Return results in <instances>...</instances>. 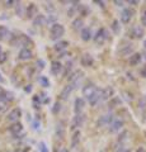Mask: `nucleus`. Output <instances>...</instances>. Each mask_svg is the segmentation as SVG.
Here are the masks:
<instances>
[{
    "mask_svg": "<svg viewBox=\"0 0 146 152\" xmlns=\"http://www.w3.org/2000/svg\"><path fill=\"white\" fill-rule=\"evenodd\" d=\"M84 107H85V100H84L83 98H76L75 99V103H74V112H75V114L83 113Z\"/></svg>",
    "mask_w": 146,
    "mask_h": 152,
    "instance_id": "obj_9",
    "label": "nucleus"
},
{
    "mask_svg": "<svg viewBox=\"0 0 146 152\" xmlns=\"http://www.w3.org/2000/svg\"><path fill=\"white\" fill-rule=\"evenodd\" d=\"M9 34V32L5 27H0V39H4V38H7V36Z\"/></svg>",
    "mask_w": 146,
    "mask_h": 152,
    "instance_id": "obj_29",
    "label": "nucleus"
},
{
    "mask_svg": "<svg viewBox=\"0 0 146 152\" xmlns=\"http://www.w3.org/2000/svg\"><path fill=\"white\" fill-rule=\"evenodd\" d=\"M144 121H145V122H146V112H145V113H144Z\"/></svg>",
    "mask_w": 146,
    "mask_h": 152,
    "instance_id": "obj_49",
    "label": "nucleus"
},
{
    "mask_svg": "<svg viewBox=\"0 0 146 152\" xmlns=\"http://www.w3.org/2000/svg\"><path fill=\"white\" fill-rule=\"evenodd\" d=\"M113 3H114L117 7H123V4H125L123 1H121V0H120V1H118V0H114V1H113Z\"/></svg>",
    "mask_w": 146,
    "mask_h": 152,
    "instance_id": "obj_38",
    "label": "nucleus"
},
{
    "mask_svg": "<svg viewBox=\"0 0 146 152\" xmlns=\"http://www.w3.org/2000/svg\"><path fill=\"white\" fill-rule=\"evenodd\" d=\"M93 64H94V58H93L92 55L84 53L81 56V65L83 66H85V67H90V66H93Z\"/></svg>",
    "mask_w": 146,
    "mask_h": 152,
    "instance_id": "obj_14",
    "label": "nucleus"
},
{
    "mask_svg": "<svg viewBox=\"0 0 146 152\" xmlns=\"http://www.w3.org/2000/svg\"><path fill=\"white\" fill-rule=\"evenodd\" d=\"M22 117V112H21V109L19 108H15V109H13V110L8 114V121L9 122H13V123H15L19 118Z\"/></svg>",
    "mask_w": 146,
    "mask_h": 152,
    "instance_id": "obj_11",
    "label": "nucleus"
},
{
    "mask_svg": "<svg viewBox=\"0 0 146 152\" xmlns=\"http://www.w3.org/2000/svg\"><path fill=\"white\" fill-rule=\"evenodd\" d=\"M112 29H113V32H114L116 34H118V33L121 32V26H120L118 20H113L112 22Z\"/></svg>",
    "mask_w": 146,
    "mask_h": 152,
    "instance_id": "obj_28",
    "label": "nucleus"
},
{
    "mask_svg": "<svg viewBox=\"0 0 146 152\" xmlns=\"http://www.w3.org/2000/svg\"><path fill=\"white\" fill-rule=\"evenodd\" d=\"M92 37L93 36H92V29H90V28H88V27L83 28V31H81V39L88 42V41L92 39Z\"/></svg>",
    "mask_w": 146,
    "mask_h": 152,
    "instance_id": "obj_22",
    "label": "nucleus"
},
{
    "mask_svg": "<svg viewBox=\"0 0 146 152\" xmlns=\"http://www.w3.org/2000/svg\"><path fill=\"white\" fill-rule=\"evenodd\" d=\"M80 142V131H75L71 137V148H75Z\"/></svg>",
    "mask_w": 146,
    "mask_h": 152,
    "instance_id": "obj_25",
    "label": "nucleus"
},
{
    "mask_svg": "<svg viewBox=\"0 0 146 152\" xmlns=\"http://www.w3.org/2000/svg\"><path fill=\"white\" fill-rule=\"evenodd\" d=\"M113 95V89L111 86H108L106 89H103V94H102V100H108L111 99Z\"/></svg>",
    "mask_w": 146,
    "mask_h": 152,
    "instance_id": "obj_26",
    "label": "nucleus"
},
{
    "mask_svg": "<svg viewBox=\"0 0 146 152\" xmlns=\"http://www.w3.org/2000/svg\"><path fill=\"white\" fill-rule=\"evenodd\" d=\"M65 124L64 122H57V124H56V128H55V133H56V137H57L59 140H64L65 137Z\"/></svg>",
    "mask_w": 146,
    "mask_h": 152,
    "instance_id": "obj_10",
    "label": "nucleus"
},
{
    "mask_svg": "<svg viewBox=\"0 0 146 152\" xmlns=\"http://www.w3.org/2000/svg\"><path fill=\"white\" fill-rule=\"evenodd\" d=\"M40 152H48V148H47L45 142H41L40 143Z\"/></svg>",
    "mask_w": 146,
    "mask_h": 152,
    "instance_id": "obj_33",
    "label": "nucleus"
},
{
    "mask_svg": "<svg viewBox=\"0 0 146 152\" xmlns=\"http://www.w3.org/2000/svg\"><path fill=\"white\" fill-rule=\"evenodd\" d=\"M32 56H33V53H32V51L29 48H27V47H24V48H22L19 51V55H18V57H19V60L22 61H27V60H31Z\"/></svg>",
    "mask_w": 146,
    "mask_h": 152,
    "instance_id": "obj_13",
    "label": "nucleus"
},
{
    "mask_svg": "<svg viewBox=\"0 0 146 152\" xmlns=\"http://www.w3.org/2000/svg\"><path fill=\"white\" fill-rule=\"evenodd\" d=\"M95 3H97V4H99V5H101L102 8L104 7V1H95Z\"/></svg>",
    "mask_w": 146,
    "mask_h": 152,
    "instance_id": "obj_45",
    "label": "nucleus"
},
{
    "mask_svg": "<svg viewBox=\"0 0 146 152\" xmlns=\"http://www.w3.org/2000/svg\"><path fill=\"white\" fill-rule=\"evenodd\" d=\"M141 23H142V26L146 27V10L142 12V15H141Z\"/></svg>",
    "mask_w": 146,
    "mask_h": 152,
    "instance_id": "obj_34",
    "label": "nucleus"
},
{
    "mask_svg": "<svg viewBox=\"0 0 146 152\" xmlns=\"http://www.w3.org/2000/svg\"><path fill=\"white\" fill-rule=\"evenodd\" d=\"M118 104H121L120 98H114L112 102H109V105H111V108H114L116 105H118Z\"/></svg>",
    "mask_w": 146,
    "mask_h": 152,
    "instance_id": "obj_32",
    "label": "nucleus"
},
{
    "mask_svg": "<svg viewBox=\"0 0 146 152\" xmlns=\"http://www.w3.org/2000/svg\"><path fill=\"white\" fill-rule=\"evenodd\" d=\"M61 71H62V65L59 61H52V64H51V72L54 75H59L61 74Z\"/></svg>",
    "mask_w": 146,
    "mask_h": 152,
    "instance_id": "obj_18",
    "label": "nucleus"
},
{
    "mask_svg": "<svg viewBox=\"0 0 146 152\" xmlns=\"http://www.w3.org/2000/svg\"><path fill=\"white\" fill-rule=\"evenodd\" d=\"M144 47H145V48H146V39L144 41Z\"/></svg>",
    "mask_w": 146,
    "mask_h": 152,
    "instance_id": "obj_51",
    "label": "nucleus"
},
{
    "mask_svg": "<svg viewBox=\"0 0 146 152\" xmlns=\"http://www.w3.org/2000/svg\"><path fill=\"white\" fill-rule=\"evenodd\" d=\"M3 53V48H1V46H0V55Z\"/></svg>",
    "mask_w": 146,
    "mask_h": 152,
    "instance_id": "obj_50",
    "label": "nucleus"
},
{
    "mask_svg": "<svg viewBox=\"0 0 146 152\" xmlns=\"http://www.w3.org/2000/svg\"><path fill=\"white\" fill-rule=\"evenodd\" d=\"M146 104V98H144L142 100H141V104H140V108H144V105Z\"/></svg>",
    "mask_w": 146,
    "mask_h": 152,
    "instance_id": "obj_40",
    "label": "nucleus"
},
{
    "mask_svg": "<svg viewBox=\"0 0 146 152\" xmlns=\"http://www.w3.org/2000/svg\"><path fill=\"white\" fill-rule=\"evenodd\" d=\"M144 36V28L140 26H135L132 29H131V38H135V39H140Z\"/></svg>",
    "mask_w": 146,
    "mask_h": 152,
    "instance_id": "obj_12",
    "label": "nucleus"
},
{
    "mask_svg": "<svg viewBox=\"0 0 146 152\" xmlns=\"http://www.w3.org/2000/svg\"><path fill=\"white\" fill-rule=\"evenodd\" d=\"M84 26V19L83 18H76L75 20L73 22V28L75 31H79V29H81Z\"/></svg>",
    "mask_w": 146,
    "mask_h": 152,
    "instance_id": "obj_27",
    "label": "nucleus"
},
{
    "mask_svg": "<svg viewBox=\"0 0 146 152\" xmlns=\"http://www.w3.org/2000/svg\"><path fill=\"white\" fill-rule=\"evenodd\" d=\"M40 83L42 86H45V88H48L50 86V81H48V79L45 77V76H42V77H40Z\"/></svg>",
    "mask_w": 146,
    "mask_h": 152,
    "instance_id": "obj_30",
    "label": "nucleus"
},
{
    "mask_svg": "<svg viewBox=\"0 0 146 152\" xmlns=\"http://www.w3.org/2000/svg\"><path fill=\"white\" fill-rule=\"evenodd\" d=\"M26 15L28 18H33L37 15V8H36L34 4H29V5H28L27 10H26Z\"/></svg>",
    "mask_w": 146,
    "mask_h": 152,
    "instance_id": "obj_23",
    "label": "nucleus"
},
{
    "mask_svg": "<svg viewBox=\"0 0 146 152\" xmlns=\"http://www.w3.org/2000/svg\"><path fill=\"white\" fill-rule=\"evenodd\" d=\"M132 51H134V46L131 45V43H128V45H122L120 47V50H118V53L121 56H127V55H130Z\"/></svg>",
    "mask_w": 146,
    "mask_h": 152,
    "instance_id": "obj_16",
    "label": "nucleus"
},
{
    "mask_svg": "<svg viewBox=\"0 0 146 152\" xmlns=\"http://www.w3.org/2000/svg\"><path fill=\"white\" fill-rule=\"evenodd\" d=\"M60 152H69V151H67V148H61Z\"/></svg>",
    "mask_w": 146,
    "mask_h": 152,
    "instance_id": "obj_47",
    "label": "nucleus"
},
{
    "mask_svg": "<svg viewBox=\"0 0 146 152\" xmlns=\"http://www.w3.org/2000/svg\"><path fill=\"white\" fill-rule=\"evenodd\" d=\"M123 126H125L123 119H121V118H116V119H113L112 123L109 124V132H112V133L118 132V131H121L122 128H123Z\"/></svg>",
    "mask_w": 146,
    "mask_h": 152,
    "instance_id": "obj_6",
    "label": "nucleus"
},
{
    "mask_svg": "<svg viewBox=\"0 0 146 152\" xmlns=\"http://www.w3.org/2000/svg\"><path fill=\"white\" fill-rule=\"evenodd\" d=\"M116 152H130V150H127V148H121V150H117Z\"/></svg>",
    "mask_w": 146,
    "mask_h": 152,
    "instance_id": "obj_42",
    "label": "nucleus"
},
{
    "mask_svg": "<svg viewBox=\"0 0 146 152\" xmlns=\"http://www.w3.org/2000/svg\"><path fill=\"white\" fill-rule=\"evenodd\" d=\"M140 74H141V76H142V77H146V66H144V67L141 69Z\"/></svg>",
    "mask_w": 146,
    "mask_h": 152,
    "instance_id": "obj_36",
    "label": "nucleus"
},
{
    "mask_svg": "<svg viewBox=\"0 0 146 152\" xmlns=\"http://www.w3.org/2000/svg\"><path fill=\"white\" fill-rule=\"evenodd\" d=\"M65 33V28L62 24H60V23H54L52 27H51V38L52 39H59L64 36Z\"/></svg>",
    "mask_w": 146,
    "mask_h": 152,
    "instance_id": "obj_1",
    "label": "nucleus"
},
{
    "mask_svg": "<svg viewBox=\"0 0 146 152\" xmlns=\"http://www.w3.org/2000/svg\"><path fill=\"white\" fill-rule=\"evenodd\" d=\"M113 119H114V118H113V114H112V113H106V114H103V115L99 117V119L97 121V127H98V128H103V127L109 126Z\"/></svg>",
    "mask_w": 146,
    "mask_h": 152,
    "instance_id": "obj_2",
    "label": "nucleus"
},
{
    "mask_svg": "<svg viewBox=\"0 0 146 152\" xmlns=\"http://www.w3.org/2000/svg\"><path fill=\"white\" fill-rule=\"evenodd\" d=\"M73 90H74V88H73L70 84H67L66 86H65V88L62 89V91H61V94H60L61 99H62V100H66V99L69 98V95L73 93Z\"/></svg>",
    "mask_w": 146,
    "mask_h": 152,
    "instance_id": "obj_19",
    "label": "nucleus"
},
{
    "mask_svg": "<svg viewBox=\"0 0 146 152\" xmlns=\"http://www.w3.org/2000/svg\"><path fill=\"white\" fill-rule=\"evenodd\" d=\"M5 60H7V55L4 53V52H3V53L0 55V64H1V62H4V61H5Z\"/></svg>",
    "mask_w": 146,
    "mask_h": 152,
    "instance_id": "obj_37",
    "label": "nucleus"
},
{
    "mask_svg": "<svg viewBox=\"0 0 146 152\" xmlns=\"http://www.w3.org/2000/svg\"><path fill=\"white\" fill-rule=\"evenodd\" d=\"M128 136H130V133L127 132V131H123L121 133V134L118 136V138H117V142H118V145L121 146H123L127 141H128Z\"/></svg>",
    "mask_w": 146,
    "mask_h": 152,
    "instance_id": "obj_24",
    "label": "nucleus"
},
{
    "mask_svg": "<svg viewBox=\"0 0 146 152\" xmlns=\"http://www.w3.org/2000/svg\"><path fill=\"white\" fill-rule=\"evenodd\" d=\"M9 131H10L12 134L18 136V134H19V133H22V131H23V126H22V123H19V122L13 123V124H12L10 127H9Z\"/></svg>",
    "mask_w": 146,
    "mask_h": 152,
    "instance_id": "obj_15",
    "label": "nucleus"
},
{
    "mask_svg": "<svg viewBox=\"0 0 146 152\" xmlns=\"http://www.w3.org/2000/svg\"><path fill=\"white\" fill-rule=\"evenodd\" d=\"M15 152H27V150H22V148H19V150H17Z\"/></svg>",
    "mask_w": 146,
    "mask_h": 152,
    "instance_id": "obj_46",
    "label": "nucleus"
},
{
    "mask_svg": "<svg viewBox=\"0 0 146 152\" xmlns=\"http://www.w3.org/2000/svg\"><path fill=\"white\" fill-rule=\"evenodd\" d=\"M85 122V114L84 113H80V114H75L74 119H73V123H71V128L73 129H76V128L81 127Z\"/></svg>",
    "mask_w": 146,
    "mask_h": 152,
    "instance_id": "obj_7",
    "label": "nucleus"
},
{
    "mask_svg": "<svg viewBox=\"0 0 146 152\" xmlns=\"http://www.w3.org/2000/svg\"><path fill=\"white\" fill-rule=\"evenodd\" d=\"M134 14H135L134 9H131V8L123 9L122 13H121V22L123 23V24H128V23L131 22V19H132V17H134Z\"/></svg>",
    "mask_w": 146,
    "mask_h": 152,
    "instance_id": "obj_4",
    "label": "nucleus"
},
{
    "mask_svg": "<svg viewBox=\"0 0 146 152\" xmlns=\"http://www.w3.org/2000/svg\"><path fill=\"white\" fill-rule=\"evenodd\" d=\"M7 109H8V104L0 102V115L5 113V112H7Z\"/></svg>",
    "mask_w": 146,
    "mask_h": 152,
    "instance_id": "obj_31",
    "label": "nucleus"
},
{
    "mask_svg": "<svg viewBox=\"0 0 146 152\" xmlns=\"http://www.w3.org/2000/svg\"><path fill=\"white\" fill-rule=\"evenodd\" d=\"M45 8L47 9V10H50V12H54V10H55V7L52 5V3H47Z\"/></svg>",
    "mask_w": 146,
    "mask_h": 152,
    "instance_id": "obj_35",
    "label": "nucleus"
},
{
    "mask_svg": "<svg viewBox=\"0 0 146 152\" xmlns=\"http://www.w3.org/2000/svg\"><path fill=\"white\" fill-rule=\"evenodd\" d=\"M59 110H60V104H59V103H56V104H55V109H54V113L59 112Z\"/></svg>",
    "mask_w": 146,
    "mask_h": 152,
    "instance_id": "obj_39",
    "label": "nucleus"
},
{
    "mask_svg": "<svg viewBox=\"0 0 146 152\" xmlns=\"http://www.w3.org/2000/svg\"><path fill=\"white\" fill-rule=\"evenodd\" d=\"M141 58H142V55H141V53H134L132 56H130L128 62H130L131 66H136V65L140 64Z\"/></svg>",
    "mask_w": 146,
    "mask_h": 152,
    "instance_id": "obj_21",
    "label": "nucleus"
},
{
    "mask_svg": "<svg viewBox=\"0 0 146 152\" xmlns=\"http://www.w3.org/2000/svg\"><path fill=\"white\" fill-rule=\"evenodd\" d=\"M108 38V32L106 28H99L98 32L95 33V36H94V42H95L97 45H103L106 42V39Z\"/></svg>",
    "mask_w": 146,
    "mask_h": 152,
    "instance_id": "obj_3",
    "label": "nucleus"
},
{
    "mask_svg": "<svg viewBox=\"0 0 146 152\" xmlns=\"http://www.w3.org/2000/svg\"><path fill=\"white\" fill-rule=\"evenodd\" d=\"M136 152H146V151H145V148H144V147H139V148H137V151H136Z\"/></svg>",
    "mask_w": 146,
    "mask_h": 152,
    "instance_id": "obj_43",
    "label": "nucleus"
},
{
    "mask_svg": "<svg viewBox=\"0 0 146 152\" xmlns=\"http://www.w3.org/2000/svg\"><path fill=\"white\" fill-rule=\"evenodd\" d=\"M3 93H4V90H3L1 88H0V96H1V95H3Z\"/></svg>",
    "mask_w": 146,
    "mask_h": 152,
    "instance_id": "obj_48",
    "label": "nucleus"
},
{
    "mask_svg": "<svg viewBox=\"0 0 146 152\" xmlns=\"http://www.w3.org/2000/svg\"><path fill=\"white\" fill-rule=\"evenodd\" d=\"M144 56H145V60H146V52H145V53H144Z\"/></svg>",
    "mask_w": 146,
    "mask_h": 152,
    "instance_id": "obj_52",
    "label": "nucleus"
},
{
    "mask_svg": "<svg viewBox=\"0 0 146 152\" xmlns=\"http://www.w3.org/2000/svg\"><path fill=\"white\" fill-rule=\"evenodd\" d=\"M13 4H17V3H15V1H5V5H7V7H12Z\"/></svg>",
    "mask_w": 146,
    "mask_h": 152,
    "instance_id": "obj_41",
    "label": "nucleus"
},
{
    "mask_svg": "<svg viewBox=\"0 0 146 152\" xmlns=\"http://www.w3.org/2000/svg\"><path fill=\"white\" fill-rule=\"evenodd\" d=\"M46 23H47L46 17H45V15H42V14H37V15L33 18V26H36V27L45 26Z\"/></svg>",
    "mask_w": 146,
    "mask_h": 152,
    "instance_id": "obj_17",
    "label": "nucleus"
},
{
    "mask_svg": "<svg viewBox=\"0 0 146 152\" xmlns=\"http://www.w3.org/2000/svg\"><path fill=\"white\" fill-rule=\"evenodd\" d=\"M95 90H97V88H95V85H94L93 83H88L83 88V90H81V93H83V95L85 96L87 99H89L92 96V95L95 93Z\"/></svg>",
    "mask_w": 146,
    "mask_h": 152,
    "instance_id": "obj_8",
    "label": "nucleus"
},
{
    "mask_svg": "<svg viewBox=\"0 0 146 152\" xmlns=\"http://www.w3.org/2000/svg\"><path fill=\"white\" fill-rule=\"evenodd\" d=\"M67 46H69V42L67 41H60L57 42V43L55 45V51H57V52H62L64 53V51H66L67 50Z\"/></svg>",
    "mask_w": 146,
    "mask_h": 152,
    "instance_id": "obj_20",
    "label": "nucleus"
},
{
    "mask_svg": "<svg viewBox=\"0 0 146 152\" xmlns=\"http://www.w3.org/2000/svg\"><path fill=\"white\" fill-rule=\"evenodd\" d=\"M128 4H132V5H136V4H139V1H134V0H128Z\"/></svg>",
    "mask_w": 146,
    "mask_h": 152,
    "instance_id": "obj_44",
    "label": "nucleus"
},
{
    "mask_svg": "<svg viewBox=\"0 0 146 152\" xmlns=\"http://www.w3.org/2000/svg\"><path fill=\"white\" fill-rule=\"evenodd\" d=\"M102 94H103V89H97L95 93H94L90 98L88 99V103L90 104L92 107H95L99 104V102H102Z\"/></svg>",
    "mask_w": 146,
    "mask_h": 152,
    "instance_id": "obj_5",
    "label": "nucleus"
}]
</instances>
